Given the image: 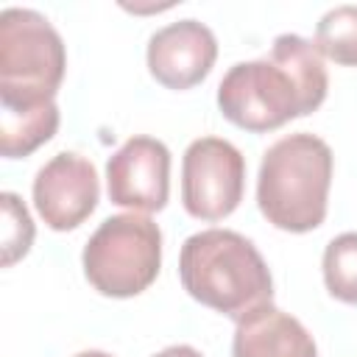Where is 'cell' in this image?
Listing matches in <instances>:
<instances>
[{
  "mask_svg": "<svg viewBox=\"0 0 357 357\" xmlns=\"http://www.w3.org/2000/svg\"><path fill=\"white\" fill-rule=\"evenodd\" d=\"M329 89L326 67L298 33L273 39L271 56L240 61L218 84V109L237 128L265 134L315 112Z\"/></svg>",
  "mask_w": 357,
  "mask_h": 357,
  "instance_id": "obj_1",
  "label": "cell"
},
{
  "mask_svg": "<svg viewBox=\"0 0 357 357\" xmlns=\"http://www.w3.org/2000/svg\"><path fill=\"white\" fill-rule=\"evenodd\" d=\"M178 276L198 304L234 321L273 298V279L262 254L231 229L190 234L178 254Z\"/></svg>",
  "mask_w": 357,
  "mask_h": 357,
  "instance_id": "obj_2",
  "label": "cell"
},
{
  "mask_svg": "<svg viewBox=\"0 0 357 357\" xmlns=\"http://www.w3.org/2000/svg\"><path fill=\"white\" fill-rule=\"evenodd\" d=\"M332 184V148L307 131L276 139L259 165V212L282 231L304 234L324 223Z\"/></svg>",
  "mask_w": 357,
  "mask_h": 357,
  "instance_id": "obj_3",
  "label": "cell"
},
{
  "mask_svg": "<svg viewBox=\"0 0 357 357\" xmlns=\"http://www.w3.org/2000/svg\"><path fill=\"white\" fill-rule=\"evenodd\" d=\"M64 70V42L45 14L33 8L0 14V109L50 103Z\"/></svg>",
  "mask_w": 357,
  "mask_h": 357,
  "instance_id": "obj_4",
  "label": "cell"
},
{
  "mask_svg": "<svg viewBox=\"0 0 357 357\" xmlns=\"http://www.w3.org/2000/svg\"><path fill=\"white\" fill-rule=\"evenodd\" d=\"M81 262L86 282L100 296H139L159 276L162 231L148 215H112L86 240Z\"/></svg>",
  "mask_w": 357,
  "mask_h": 357,
  "instance_id": "obj_5",
  "label": "cell"
},
{
  "mask_svg": "<svg viewBox=\"0 0 357 357\" xmlns=\"http://www.w3.org/2000/svg\"><path fill=\"white\" fill-rule=\"evenodd\" d=\"M245 190V159L220 137L192 139L181 159V204L198 220L229 218Z\"/></svg>",
  "mask_w": 357,
  "mask_h": 357,
  "instance_id": "obj_6",
  "label": "cell"
},
{
  "mask_svg": "<svg viewBox=\"0 0 357 357\" xmlns=\"http://www.w3.org/2000/svg\"><path fill=\"white\" fill-rule=\"evenodd\" d=\"M109 201L134 212H159L170 195V151L162 139L131 137L106 162Z\"/></svg>",
  "mask_w": 357,
  "mask_h": 357,
  "instance_id": "obj_7",
  "label": "cell"
},
{
  "mask_svg": "<svg viewBox=\"0 0 357 357\" xmlns=\"http://www.w3.org/2000/svg\"><path fill=\"white\" fill-rule=\"evenodd\" d=\"M98 198V170L78 153H56L33 178V206L53 231L81 226L95 212Z\"/></svg>",
  "mask_w": 357,
  "mask_h": 357,
  "instance_id": "obj_8",
  "label": "cell"
},
{
  "mask_svg": "<svg viewBox=\"0 0 357 357\" xmlns=\"http://www.w3.org/2000/svg\"><path fill=\"white\" fill-rule=\"evenodd\" d=\"M218 59L215 33L198 20H178L148 39V70L167 89L201 84Z\"/></svg>",
  "mask_w": 357,
  "mask_h": 357,
  "instance_id": "obj_9",
  "label": "cell"
},
{
  "mask_svg": "<svg viewBox=\"0 0 357 357\" xmlns=\"http://www.w3.org/2000/svg\"><path fill=\"white\" fill-rule=\"evenodd\" d=\"M231 357H318V349L298 318L262 304L237 321Z\"/></svg>",
  "mask_w": 357,
  "mask_h": 357,
  "instance_id": "obj_10",
  "label": "cell"
},
{
  "mask_svg": "<svg viewBox=\"0 0 357 357\" xmlns=\"http://www.w3.org/2000/svg\"><path fill=\"white\" fill-rule=\"evenodd\" d=\"M59 128L56 100L25 109H0V151L6 159H22L45 145Z\"/></svg>",
  "mask_w": 357,
  "mask_h": 357,
  "instance_id": "obj_11",
  "label": "cell"
},
{
  "mask_svg": "<svg viewBox=\"0 0 357 357\" xmlns=\"http://www.w3.org/2000/svg\"><path fill=\"white\" fill-rule=\"evenodd\" d=\"M315 50L335 64L357 67V6H335L318 20Z\"/></svg>",
  "mask_w": 357,
  "mask_h": 357,
  "instance_id": "obj_12",
  "label": "cell"
},
{
  "mask_svg": "<svg viewBox=\"0 0 357 357\" xmlns=\"http://www.w3.org/2000/svg\"><path fill=\"white\" fill-rule=\"evenodd\" d=\"M321 271L329 296L357 307V231H343L329 240Z\"/></svg>",
  "mask_w": 357,
  "mask_h": 357,
  "instance_id": "obj_13",
  "label": "cell"
},
{
  "mask_svg": "<svg viewBox=\"0 0 357 357\" xmlns=\"http://www.w3.org/2000/svg\"><path fill=\"white\" fill-rule=\"evenodd\" d=\"M0 204H3V265L11 268L17 259H22L31 251L36 231H33V220L17 192H3Z\"/></svg>",
  "mask_w": 357,
  "mask_h": 357,
  "instance_id": "obj_14",
  "label": "cell"
},
{
  "mask_svg": "<svg viewBox=\"0 0 357 357\" xmlns=\"http://www.w3.org/2000/svg\"><path fill=\"white\" fill-rule=\"evenodd\" d=\"M153 357H204L198 349H192V346H184V343H178V346H167V349H162V351H156Z\"/></svg>",
  "mask_w": 357,
  "mask_h": 357,
  "instance_id": "obj_15",
  "label": "cell"
},
{
  "mask_svg": "<svg viewBox=\"0 0 357 357\" xmlns=\"http://www.w3.org/2000/svg\"><path fill=\"white\" fill-rule=\"evenodd\" d=\"M73 357H112V354L98 351V349H89V351H78V354H73Z\"/></svg>",
  "mask_w": 357,
  "mask_h": 357,
  "instance_id": "obj_16",
  "label": "cell"
}]
</instances>
